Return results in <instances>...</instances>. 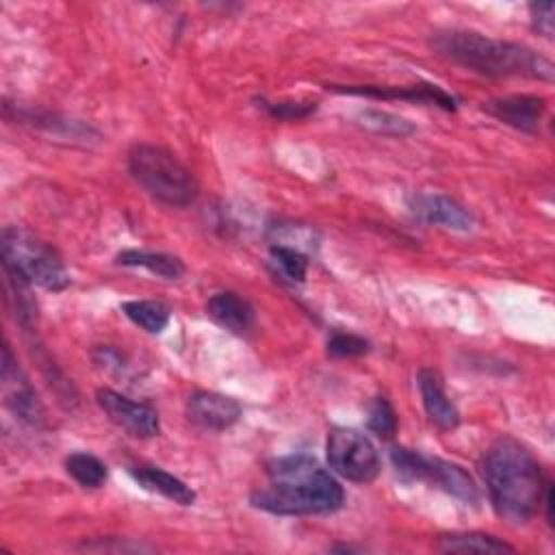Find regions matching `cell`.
Masks as SVG:
<instances>
[{
    "instance_id": "cell-1",
    "label": "cell",
    "mask_w": 555,
    "mask_h": 555,
    "mask_svg": "<svg viewBox=\"0 0 555 555\" xmlns=\"http://www.w3.org/2000/svg\"><path fill=\"white\" fill-rule=\"evenodd\" d=\"M269 483L251 492V505L280 516L332 514L343 501V486L310 455L278 457L267 468Z\"/></svg>"
},
{
    "instance_id": "cell-2",
    "label": "cell",
    "mask_w": 555,
    "mask_h": 555,
    "mask_svg": "<svg viewBox=\"0 0 555 555\" xmlns=\"http://www.w3.org/2000/svg\"><path fill=\"white\" fill-rule=\"evenodd\" d=\"M483 477L496 514L509 525H527L544 496L538 460L509 436L496 438L483 457Z\"/></svg>"
},
{
    "instance_id": "cell-3",
    "label": "cell",
    "mask_w": 555,
    "mask_h": 555,
    "mask_svg": "<svg viewBox=\"0 0 555 555\" xmlns=\"http://www.w3.org/2000/svg\"><path fill=\"white\" fill-rule=\"evenodd\" d=\"M434 50L483 76H522L553 80V63L527 46L492 39L473 30H442L431 37Z\"/></svg>"
},
{
    "instance_id": "cell-4",
    "label": "cell",
    "mask_w": 555,
    "mask_h": 555,
    "mask_svg": "<svg viewBox=\"0 0 555 555\" xmlns=\"http://www.w3.org/2000/svg\"><path fill=\"white\" fill-rule=\"evenodd\" d=\"M128 169L132 178L163 204L189 206L199 193L195 176L165 147L137 143L128 152Z\"/></svg>"
},
{
    "instance_id": "cell-5",
    "label": "cell",
    "mask_w": 555,
    "mask_h": 555,
    "mask_svg": "<svg viewBox=\"0 0 555 555\" xmlns=\"http://www.w3.org/2000/svg\"><path fill=\"white\" fill-rule=\"evenodd\" d=\"M0 247L4 269H11L26 282L48 291H63L69 286L72 278L61 256L30 230L20 225L2 228Z\"/></svg>"
},
{
    "instance_id": "cell-6",
    "label": "cell",
    "mask_w": 555,
    "mask_h": 555,
    "mask_svg": "<svg viewBox=\"0 0 555 555\" xmlns=\"http://www.w3.org/2000/svg\"><path fill=\"white\" fill-rule=\"evenodd\" d=\"M325 451L334 473L353 483H371L379 473L377 449L358 429L334 427L327 434Z\"/></svg>"
},
{
    "instance_id": "cell-7",
    "label": "cell",
    "mask_w": 555,
    "mask_h": 555,
    "mask_svg": "<svg viewBox=\"0 0 555 555\" xmlns=\"http://www.w3.org/2000/svg\"><path fill=\"white\" fill-rule=\"evenodd\" d=\"M95 401L102 408V412L115 423L119 429L134 438H152L160 429L158 414L152 405L132 401L111 388H100L95 392Z\"/></svg>"
},
{
    "instance_id": "cell-8",
    "label": "cell",
    "mask_w": 555,
    "mask_h": 555,
    "mask_svg": "<svg viewBox=\"0 0 555 555\" xmlns=\"http://www.w3.org/2000/svg\"><path fill=\"white\" fill-rule=\"evenodd\" d=\"M2 386H4V403L15 416H20L30 425L46 423V410L35 388L17 366L9 343L2 349Z\"/></svg>"
},
{
    "instance_id": "cell-9",
    "label": "cell",
    "mask_w": 555,
    "mask_h": 555,
    "mask_svg": "<svg viewBox=\"0 0 555 555\" xmlns=\"http://www.w3.org/2000/svg\"><path fill=\"white\" fill-rule=\"evenodd\" d=\"M408 208L410 212L434 225H442L449 230L466 232L475 225L473 215L453 197L440 195V193H414L408 197Z\"/></svg>"
},
{
    "instance_id": "cell-10",
    "label": "cell",
    "mask_w": 555,
    "mask_h": 555,
    "mask_svg": "<svg viewBox=\"0 0 555 555\" xmlns=\"http://www.w3.org/2000/svg\"><path fill=\"white\" fill-rule=\"evenodd\" d=\"M186 414L202 429L223 431L241 418V405L236 399L228 395L212 390H195L186 401Z\"/></svg>"
},
{
    "instance_id": "cell-11",
    "label": "cell",
    "mask_w": 555,
    "mask_h": 555,
    "mask_svg": "<svg viewBox=\"0 0 555 555\" xmlns=\"http://www.w3.org/2000/svg\"><path fill=\"white\" fill-rule=\"evenodd\" d=\"M483 111L516 130L533 134L540 128L542 115L546 111V100L542 95H505L486 102Z\"/></svg>"
},
{
    "instance_id": "cell-12",
    "label": "cell",
    "mask_w": 555,
    "mask_h": 555,
    "mask_svg": "<svg viewBox=\"0 0 555 555\" xmlns=\"http://www.w3.org/2000/svg\"><path fill=\"white\" fill-rule=\"evenodd\" d=\"M334 91L340 93H353V95H369L379 100H410L421 104L440 106L444 111L455 108V98L442 91L436 85H412V87H373V85H349V87H334Z\"/></svg>"
},
{
    "instance_id": "cell-13",
    "label": "cell",
    "mask_w": 555,
    "mask_h": 555,
    "mask_svg": "<svg viewBox=\"0 0 555 555\" xmlns=\"http://www.w3.org/2000/svg\"><path fill=\"white\" fill-rule=\"evenodd\" d=\"M418 390H421L425 412L436 427L449 431L460 425V412H457L455 403L447 397L436 371L423 369L418 373Z\"/></svg>"
},
{
    "instance_id": "cell-14",
    "label": "cell",
    "mask_w": 555,
    "mask_h": 555,
    "mask_svg": "<svg viewBox=\"0 0 555 555\" xmlns=\"http://www.w3.org/2000/svg\"><path fill=\"white\" fill-rule=\"evenodd\" d=\"M206 312L208 317L219 323L221 327L234 332V334H243L254 325V308L249 306L247 299H243L241 295L232 293V291H221L215 293L208 301H206Z\"/></svg>"
},
{
    "instance_id": "cell-15",
    "label": "cell",
    "mask_w": 555,
    "mask_h": 555,
    "mask_svg": "<svg viewBox=\"0 0 555 555\" xmlns=\"http://www.w3.org/2000/svg\"><path fill=\"white\" fill-rule=\"evenodd\" d=\"M455 499H460L466 505H477L479 503V490L473 481V477L457 464L440 460V457H427V479Z\"/></svg>"
},
{
    "instance_id": "cell-16",
    "label": "cell",
    "mask_w": 555,
    "mask_h": 555,
    "mask_svg": "<svg viewBox=\"0 0 555 555\" xmlns=\"http://www.w3.org/2000/svg\"><path fill=\"white\" fill-rule=\"evenodd\" d=\"M130 475L143 488L158 492L178 505H193V501H195V492L182 479H178L176 475H171L158 466H145V464L132 466Z\"/></svg>"
},
{
    "instance_id": "cell-17",
    "label": "cell",
    "mask_w": 555,
    "mask_h": 555,
    "mask_svg": "<svg viewBox=\"0 0 555 555\" xmlns=\"http://www.w3.org/2000/svg\"><path fill=\"white\" fill-rule=\"evenodd\" d=\"M117 262L124 267H141L152 275L163 280H180L184 275V264L180 258L163 251H141V249H126L117 256Z\"/></svg>"
},
{
    "instance_id": "cell-18",
    "label": "cell",
    "mask_w": 555,
    "mask_h": 555,
    "mask_svg": "<svg viewBox=\"0 0 555 555\" xmlns=\"http://www.w3.org/2000/svg\"><path fill=\"white\" fill-rule=\"evenodd\" d=\"M438 546L451 553H514V546H509L507 542L477 531L440 535Z\"/></svg>"
},
{
    "instance_id": "cell-19",
    "label": "cell",
    "mask_w": 555,
    "mask_h": 555,
    "mask_svg": "<svg viewBox=\"0 0 555 555\" xmlns=\"http://www.w3.org/2000/svg\"><path fill=\"white\" fill-rule=\"evenodd\" d=\"M124 314L139 327L150 334H160L169 323V308L163 301L154 299H134L121 304Z\"/></svg>"
},
{
    "instance_id": "cell-20",
    "label": "cell",
    "mask_w": 555,
    "mask_h": 555,
    "mask_svg": "<svg viewBox=\"0 0 555 555\" xmlns=\"http://www.w3.org/2000/svg\"><path fill=\"white\" fill-rule=\"evenodd\" d=\"M65 470L82 486V488H100L104 486L106 477H108V470H106V464L91 455V453H85V451H76V453H69L65 457Z\"/></svg>"
},
{
    "instance_id": "cell-21",
    "label": "cell",
    "mask_w": 555,
    "mask_h": 555,
    "mask_svg": "<svg viewBox=\"0 0 555 555\" xmlns=\"http://www.w3.org/2000/svg\"><path fill=\"white\" fill-rule=\"evenodd\" d=\"M360 124L373 132L382 134H392V137H405L414 132V124L408 121L405 117H399L388 111H377V108H364L358 115Z\"/></svg>"
},
{
    "instance_id": "cell-22",
    "label": "cell",
    "mask_w": 555,
    "mask_h": 555,
    "mask_svg": "<svg viewBox=\"0 0 555 555\" xmlns=\"http://www.w3.org/2000/svg\"><path fill=\"white\" fill-rule=\"evenodd\" d=\"M271 258L284 278H288L291 282H304L308 271V258L299 249L286 247V245H273Z\"/></svg>"
},
{
    "instance_id": "cell-23",
    "label": "cell",
    "mask_w": 555,
    "mask_h": 555,
    "mask_svg": "<svg viewBox=\"0 0 555 555\" xmlns=\"http://www.w3.org/2000/svg\"><path fill=\"white\" fill-rule=\"evenodd\" d=\"M390 460L392 466L397 470V475H401L408 481H425L427 479V457L410 451L405 447H395L390 451Z\"/></svg>"
},
{
    "instance_id": "cell-24",
    "label": "cell",
    "mask_w": 555,
    "mask_h": 555,
    "mask_svg": "<svg viewBox=\"0 0 555 555\" xmlns=\"http://www.w3.org/2000/svg\"><path fill=\"white\" fill-rule=\"evenodd\" d=\"M369 429L384 440H390L397 431V414L384 397H375L369 408Z\"/></svg>"
},
{
    "instance_id": "cell-25",
    "label": "cell",
    "mask_w": 555,
    "mask_h": 555,
    "mask_svg": "<svg viewBox=\"0 0 555 555\" xmlns=\"http://www.w3.org/2000/svg\"><path fill=\"white\" fill-rule=\"evenodd\" d=\"M369 351V340L351 332H332L327 338V353L332 358H356Z\"/></svg>"
},
{
    "instance_id": "cell-26",
    "label": "cell",
    "mask_w": 555,
    "mask_h": 555,
    "mask_svg": "<svg viewBox=\"0 0 555 555\" xmlns=\"http://www.w3.org/2000/svg\"><path fill=\"white\" fill-rule=\"evenodd\" d=\"M262 106L278 119H304L314 111V102H262Z\"/></svg>"
},
{
    "instance_id": "cell-27",
    "label": "cell",
    "mask_w": 555,
    "mask_h": 555,
    "mask_svg": "<svg viewBox=\"0 0 555 555\" xmlns=\"http://www.w3.org/2000/svg\"><path fill=\"white\" fill-rule=\"evenodd\" d=\"M553 11H555V4L553 2H533L529 4V13H531V22H533V28L544 35V37H553Z\"/></svg>"
}]
</instances>
